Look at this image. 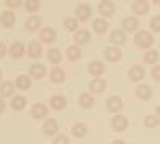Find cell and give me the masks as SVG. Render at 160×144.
Listing matches in <instances>:
<instances>
[{"mask_svg":"<svg viewBox=\"0 0 160 144\" xmlns=\"http://www.w3.org/2000/svg\"><path fill=\"white\" fill-rule=\"evenodd\" d=\"M135 43L139 48H149L154 43V37L151 35V32L148 31H141L135 35Z\"/></svg>","mask_w":160,"mask_h":144,"instance_id":"6da1fadb","label":"cell"},{"mask_svg":"<svg viewBox=\"0 0 160 144\" xmlns=\"http://www.w3.org/2000/svg\"><path fill=\"white\" fill-rule=\"evenodd\" d=\"M111 125H112V128L115 130V132H123V130H127V127H128V119L125 115H115L112 119V122H111Z\"/></svg>","mask_w":160,"mask_h":144,"instance_id":"7a4b0ae2","label":"cell"},{"mask_svg":"<svg viewBox=\"0 0 160 144\" xmlns=\"http://www.w3.org/2000/svg\"><path fill=\"white\" fill-rule=\"evenodd\" d=\"M131 10H133L135 15L144 16V15H148V11H149V2H146V0H138V2L133 3Z\"/></svg>","mask_w":160,"mask_h":144,"instance_id":"3957f363","label":"cell"},{"mask_svg":"<svg viewBox=\"0 0 160 144\" xmlns=\"http://www.w3.org/2000/svg\"><path fill=\"white\" fill-rule=\"evenodd\" d=\"M128 75H130V78H131L133 82H139V80H142V78H144L146 71H144L142 66H133L128 71Z\"/></svg>","mask_w":160,"mask_h":144,"instance_id":"277c9868","label":"cell"},{"mask_svg":"<svg viewBox=\"0 0 160 144\" xmlns=\"http://www.w3.org/2000/svg\"><path fill=\"white\" fill-rule=\"evenodd\" d=\"M75 13H77V18H78L80 21H87V19L91 16V8H90V5H87V3H80V5L77 7Z\"/></svg>","mask_w":160,"mask_h":144,"instance_id":"5b68a950","label":"cell"},{"mask_svg":"<svg viewBox=\"0 0 160 144\" xmlns=\"http://www.w3.org/2000/svg\"><path fill=\"white\" fill-rule=\"evenodd\" d=\"M106 106H108V109L111 112H118L122 109V99L118 96H109L108 101H106Z\"/></svg>","mask_w":160,"mask_h":144,"instance_id":"8992f818","label":"cell"},{"mask_svg":"<svg viewBox=\"0 0 160 144\" xmlns=\"http://www.w3.org/2000/svg\"><path fill=\"white\" fill-rule=\"evenodd\" d=\"M122 27H123L127 32H133V31H136V29L139 27V22H138L136 18H133V16L123 18V19H122Z\"/></svg>","mask_w":160,"mask_h":144,"instance_id":"52a82bcc","label":"cell"},{"mask_svg":"<svg viewBox=\"0 0 160 144\" xmlns=\"http://www.w3.org/2000/svg\"><path fill=\"white\" fill-rule=\"evenodd\" d=\"M136 96L139 99H142V101L151 99L152 98V88L149 85H139V87H136Z\"/></svg>","mask_w":160,"mask_h":144,"instance_id":"ba28073f","label":"cell"},{"mask_svg":"<svg viewBox=\"0 0 160 144\" xmlns=\"http://www.w3.org/2000/svg\"><path fill=\"white\" fill-rule=\"evenodd\" d=\"M99 13L102 16H112L114 15V11H115V7L112 2H109V0H106V2H101L99 3Z\"/></svg>","mask_w":160,"mask_h":144,"instance_id":"9c48e42d","label":"cell"},{"mask_svg":"<svg viewBox=\"0 0 160 144\" xmlns=\"http://www.w3.org/2000/svg\"><path fill=\"white\" fill-rule=\"evenodd\" d=\"M104 56L108 61H118L122 58V53H120V50L117 47H109L104 50Z\"/></svg>","mask_w":160,"mask_h":144,"instance_id":"30bf717a","label":"cell"},{"mask_svg":"<svg viewBox=\"0 0 160 144\" xmlns=\"http://www.w3.org/2000/svg\"><path fill=\"white\" fill-rule=\"evenodd\" d=\"M47 107L45 104H34L32 109H31V114L32 117H35V119H43V117H47Z\"/></svg>","mask_w":160,"mask_h":144,"instance_id":"8fae6325","label":"cell"},{"mask_svg":"<svg viewBox=\"0 0 160 144\" xmlns=\"http://www.w3.org/2000/svg\"><path fill=\"white\" fill-rule=\"evenodd\" d=\"M40 37H42V40L45 43H51V42L56 40V32L51 27H45V29H42V32H40Z\"/></svg>","mask_w":160,"mask_h":144,"instance_id":"7c38bea8","label":"cell"},{"mask_svg":"<svg viewBox=\"0 0 160 144\" xmlns=\"http://www.w3.org/2000/svg\"><path fill=\"white\" fill-rule=\"evenodd\" d=\"M43 132H45V135H48V136L56 135V132H58V123H56V120H53V119L47 120V122L43 123Z\"/></svg>","mask_w":160,"mask_h":144,"instance_id":"4fadbf2b","label":"cell"},{"mask_svg":"<svg viewBox=\"0 0 160 144\" xmlns=\"http://www.w3.org/2000/svg\"><path fill=\"white\" fill-rule=\"evenodd\" d=\"M93 27H95V32H98V34H104L106 31H108L109 24H108V21H106V19L98 18V19L93 21Z\"/></svg>","mask_w":160,"mask_h":144,"instance_id":"5bb4252c","label":"cell"},{"mask_svg":"<svg viewBox=\"0 0 160 144\" xmlns=\"http://www.w3.org/2000/svg\"><path fill=\"white\" fill-rule=\"evenodd\" d=\"M28 53H29L31 58H38L42 55V45L38 42H31L29 47H28Z\"/></svg>","mask_w":160,"mask_h":144,"instance_id":"9a60e30c","label":"cell"},{"mask_svg":"<svg viewBox=\"0 0 160 144\" xmlns=\"http://www.w3.org/2000/svg\"><path fill=\"white\" fill-rule=\"evenodd\" d=\"M22 53H24V45H22L21 42L11 43V47H10V55H11L13 58H21Z\"/></svg>","mask_w":160,"mask_h":144,"instance_id":"2e32d148","label":"cell"},{"mask_svg":"<svg viewBox=\"0 0 160 144\" xmlns=\"http://www.w3.org/2000/svg\"><path fill=\"white\" fill-rule=\"evenodd\" d=\"M88 72H90L91 75H101V74L104 72L102 62H99V61H93V62H90V64H88Z\"/></svg>","mask_w":160,"mask_h":144,"instance_id":"e0dca14e","label":"cell"},{"mask_svg":"<svg viewBox=\"0 0 160 144\" xmlns=\"http://www.w3.org/2000/svg\"><path fill=\"white\" fill-rule=\"evenodd\" d=\"M40 24H42V19H40L38 16H34V15L26 19V27H28V31H35V29H38Z\"/></svg>","mask_w":160,"mask_h":144,"instance_id":"ac0fdd59","label":"cell"},{"mask_svg":"<svg viewBox=\"0 0 160 144\" xmlns=\"http://www.w3.org/2000/svg\"><path fill=\"white\" fill-rule=\"evenodd\" d=\"M104 88H106V82L102 78H95V80L90 82V90L95 91V93H102Z\"/></svg>","mask_w":160,"mask_h":144,"instance_id":"d6986e66","label":"cell"},{"mask_svg":"<svg viewBox=\"0 0 160 144\" xmlns=\"http://www.w3.org/2000/svg\"><path fill=\"white\" fill-rule=\"evenodd\" d=\"M0 22H2L5 27H10V26L15 24V15L11 11H3L2 16H0Z\"/></svg>","mask_w":160,"mask_h":144,"instance_id":"ffe728a7","label":"cell"},{"mask_svg":"<svg viewBox=\"0 0 160 144\" xmlns=\"http://www.w3.org/2000/svg\"><path fill=\"white\" fill-rule=\"evenodd\" d=\"M50 104H51V107H53V109L59 111V109H64V107H66L68 101H66V98H62V96H53L51 101H50Z\"/></svg>","mask_w":160,"mask_h":144,"instance_id":"44dd1931","label":"cell"},{"mask_svg":"<svg viewBox=\"0 0 160 144\" xmlns=\"http://www.w3.org/2000/svg\"><path fill=\"white\" fill-rule=\"evenodd\" d=\"M74 40H75V43H87V42L90 40V32L85 31V29L77 31V32L74 34Z\"/></svg>","mask_w":160,"mask_h":144,"instance_id":"7402d4cb","label":"cell"},{"mask_svg":"<svg viewBox=\"0 0 160 144\" xmlns=\"http://www.w3.org/2000/svg\"><path fill=\"white\" fill-rule=\"evenodd\" d=\"M78 102H80V106H82V107L88 109V107H91L93 104H95V99H93V96L90 93H83V95H80Z\"/></svg>","mask_w":160,"mask_h":144,"instance_id":"603a6c76","label":"cell"},{"mask_svg":"<svg viewBox=\"0 0 160 144\" xmlns=\"http://www.w3.org/2000/svg\"><path fill=\"white\" fill-rule=\"evenodd\" d=\"M31 75L34 78H42L45 75V66L43 64H32L31 66Z\"/></svg>","mask_w":160,"mask_h":144,"instance_id":"cb8c5ba5","label":"cell"},{"mask_svg":"<svg viewBox=\"0 0 160 144\" xmlns=\"http://www.w3.org/2000/svg\"><path fill=\"white\" fill-rule=\"evenodd\" d=\"M125 40H127V38H125V34H123L122 31L115 29V31L111 34V42H112L114 45H122Z\"/></svg>","mask_w":160,"mask_h":144,"instance_id":"d4e9b609","label":"cell"},{"mask_svg":"<svg viewBox=\"0 0 160 144\" xmlns=\"http://www.w3.org/2000/svg\"><path fill=\"white\" fill-rule=\"evenodd\" d=\"M87 125L85 123H75L74 127H72V135L74 136H77V138H83L85 135H87Z\"/></svg>","mask_w":160,"mask_h":144,"instance_id":"484cf974","label":"cell"},{"mask_svg":"<svg viewBox=\"0 0 160 144\" xmlns=\"http://www.w3.org/2000/svg\"><path fill=\"white\" fill-rule=\"evenodd\" d=\"M50 77H51V80L55 82V83H61L64 80V71L61 67H55V69L50 72Z\"/></svg>","mask_w":160,"mask_h":144,"instance_id":"4316f807","label":"cell"},{"mask_svg":"<svg viewBox=\"0 0 160 144\" xmlns=\"http://www.w3.org/2000/svg\"><path fill=\"white\" fill-rule=\"evenodd\" d=\"M48 59H50L51 62H55V64L61 62V59H62L61 51L56 50V48H50V50H48Z\"/></svg>","mask_w":160,"mask_h":144,"instance_id":"83f0119b","label":"cell"},{"mask_svg":"<svg viewBox=\"0 0 160 144\" xmlns=\"http://www.w3.org/2000/svg\"><path fill=\"white\" fill-rule=\"evenodd\" d=\"M16 85H18V88H21V90H28V88L31 87V78H29L28 75H19V77L16 78Z\"/></svg>","mask_w":160,"mask_h":144,"instance_id":"f1b7e54d","label":"cell"},{"mask_svg":"<svg viewBox=\"0 0 160 144\" xmlns=\"http://www.w3.org/2000/svg\"><path fill=\"white\" fill-rule=\"evenodd\" d=\"M24 106H26V98H24V96H15V98L11 99V107H13V109L21 111Z\"/></svg>","mask_w":160,"mask_h":144,"instance_id":"f546056e","label":"cell"},{"mask_svg":"<svg viewBox=\"0 0 160 144\" xmlns=\"http://www.w3.org/2000/svg\"><path fill=\"white\" fill-rule=\"evenodd\" d=\"M80 55H82V51H80V48H78L77 45H72V47H69V48H68V58H69L71 61L78 59V58H80Z\"/></svg>","mask_w":160,"mask_h":144,"instance_id":"4dcf8cb0","label":"cell"},{"mask_svg":"<svg viewBox=\"0 0 160 144\" xmlns=\"http://www.w3.org/2000/svg\"><path fill=\"white\" fill-rule=\"evenodd\" d=\"M144 61L148 62V64H155L158 61V53L155 50H149V51H146V55H144Z\"/></svg>","mask_w":160,"mask_h":144,"instance_id":"1f68e13d","label":"cell"},{"mask_svg":"<svg viewBox=\"0 0 160 144\" xmlns=\"http://www.w3.org/2000/svg\"><path fill=\"white\" fill-rule=\"evenodd\" d=\"M160 123V119H158V117L155 115H148V117H146V119H144V125L146 127H149V128H154V127H157Z\"/></svg>","mask_w":160,"mask_h":144,"instance_id":"d6a6232c","label":"cell"},{"mask_svg":"<svg viewBox=\"0 0 160 144\" xmlns=\"http://www.w3.org/2000/svg\"><path fill=\"white\" fill-rule=\"evenodd\" d=\"M11 93H13V85L10 82H5L0 85V95L2 96H11Z\"/></svg>","mask_w":160,"mask_h":144,"instance_id":"836d02e7","label":"cell"},{"mask_svg":"<svg viewBox=\"0 0 160 144\" xmlns=\"http://www.w3.org/2000/svg\"><path fill=\"white\" fill-rule=\"evenodd\" d=\"M38 8H40V2H38V0H26V10H28V11L34 13Z\"/></svg>","mask_w":160,"mask_h":144,"instance_id":"e575fe53","label":"cell"},{"mask_svg":"<svg viewBox=\"0 0 160 144\" xmlns=\"http://www.w3.org/2000/svg\"><path fill=\"white\" fill-rule=\"evenodd\" d=\"M64 24H66V27H68L69 31H75L77 29V21L74 18H66L64 19Z\"/></svg>","mask_w":160,"mask_h":144,"instance_id":"d590c367","label":"cell"},{"mask_svg":"<svg viewBox=\"0 0 160 144\" xmlns=\"http://www.w3.org/2000/svg\"><path fill=\"white\" fill-rule=\"evenodd\" d=\"M151 27L154 32H160V16H154L151 19Z\"/></svg>","mask_w":160,"mask_h":144,"instance_id":"8d00e7d4","label":"cell"},{"mask_svg":"<svg viewBox=\"0 0 160 144\" xmlns=\"http://www.w3.org/2000/svg\"><path fill=\"white\" fill-rule=\"evenodd\" d=\"M51 144H69V139H68V136L59 135V136H56V138H55V141H53Z\"/></svg>","mask_w":160,"mask_h":144,"instance_id":"74e56055","label":"cell"},{"mask_svg":"<svg viewBox=\"0 0 160 144\" xmlns=\"http://www.w3.org/2000/svg\"><path fill=\"white\" fill-rule=\"evenodd\" d=\"M151 75H152L154 80L160 82V66H154V67H152V71H151Z\"/></svg>","mask_w":160,"mask_h":144,"instance_id":"f35d334b","label":"cell"},{"mask_svg":"<svg viewBox=\"0 0 160 144\" xmlns=\"http://www.w3.org/2000/svg\"><path fill=\"white\" fill-rule=\"evenodd\" d=\"M21 5V0H7V7L10 8H18Z\"/></svg>","mask_w":160,"mask_h":144,"instance_id":"ab89813d","label":"cell"},{"mask_svg":"<svg viewBox=\"0 0 160 144\" xmlns=\"http://www.w3.org/2000/svg\"><path fill=\"white\" fill-rule=\"evenodd\" d=\"M5 53H7V47H5L3 42H0V58H3Z\"/></svg>","mask_w":160,"mask_h":144,"instance_id":"60d3db41","label":"cell"},{"mask_svg":"<svg viewBox=\"0 0 160 144\" xmlns=\"http://www.w3.org/2000/svg\"><path fill=\"white\" fill-rule=\"evenodd\" d=\"M3 111H5V102L0 99V112H3Z\"/></svg>","mask_w":160,"mask_h":144,"instance_id":"b9f144b4","label":"cell"},{"mask_svg":"<svg viewBox=\"0 0 160 144\" xmlns=\"http://www.w3.org/2000/svg\"><path fill=\"white\" fill-rule=\"evenodd\" d=\"M157 117H158V119H160V104H158V106H157Z\"/></svg>","mask_w":160,"mask_h":144,"instance_id":"7bdbcfd3","label":"cell"},{"mask_svg":"<svg viewBox=\"0 0 160 144\" xmlns=\"http://www.w3.org/2000/svg\"><path fill=\"white\" fill-rule=\"evenodd\" d=\"M112 144H125V142H123V141H120V139H118V141H114Z\"/></svg>","mask_w":160,"mask_h":144,"instance_id":"ee69618b","label":"cell"},{"mask_svg":"<svg viewBox=\"0 0 160 144\" xmlns=\"http://www.w3.org/2000/svg\"><path fill=\"white\" fill-rule=\"evenodd\" d=\"M0 78H2V72H0Z\"/></svg>","mask_w":160,"mask_h":144,"instance_id":"f6af8a7d","label":"cell"}]
</instances>
